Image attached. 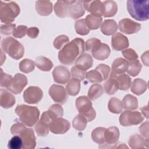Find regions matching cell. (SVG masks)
I'll return each mask as SVG.
<instances>
[{
    "instance_id": "obj_1",
    "label": "cell",
    "mask_w": 149,
    "mask_h": 149,
    "mask_svg": "<svg viewBox=\"0 0 149 149\" xmlns=\"http://www.w3.org/2000/svg\"><path fill=\"white\" fill-rule=\"evenodd\" d=\"M84 41L82 38H76L63 47L58 53L59 62L64 65L72 64L79 55L84 53Z\"/></svg>"
},
{
    "instance_id": "obj_2",
    "label": "cell",
    "mask_w": 149,
    "mask_h": 149,
    "mask_svg": "<svg viewBox=\"0 0 149 149\" xmlns=\"http://www.w3.org/2000/svg\"><path fill=\"white\" fill-rule=\"evenodd\" d=\"M10 132L13 135H19L23 140V149H34L36 146V138L34 131L27 128L21 123H16L10 127Z\"/></svg>"
},
{
    "instance_id": "obj_3",
    "label": "cell",
    "mask_w": 149,
    "mask_h": 149,
    "mask_svg": "<svg viewBox=\"0 0 149 149\" xmlns=\"http://www.w3.org/2000/svg\"><path fill=\"white\" fill-rule=\"evenodd\" d=\"M15 112L21 122L29 127L36 125L40 116V110L37 107L25 104L17 105Z\"/></svg>"
},
{
    "instance_id": "obj_4",
    "label": "cell",
    "mask_w": 149,
    "mask_h": 149,
    "mask_svg": "<svg viewBox=\"0 0 149 149\" xmlns=\"http://www.w3.org/2000/svg\"><path fill=\"white\" fill-rule=\"evenodd\" d=\"M127 9L130 15L139 21L148 19L149 1L148 0H128Z\"/></svg>"
},
{
    "instance_id": "obj_5",
    "label": "cell",
    "mask_w": 149,
    "mask_h": 149,
    "mask_svg": "<svg viewBox=\"0 0 149 149\" xmlns=\"http://www.w3.org/2000/svg\"><path fill=\"white\" fill-rule=\"evenodd\" d=\"M1 49L14 59L22 58L24 54L23 45L12 37L3 38L1 41Z\"/></svg>"
},
{
    "instance_id": "obj_6",
    "label": "cell",
    "mask_w": 149,
    "mask_h": 149,
    "mask_svg": "<svg viewBox=\"0 0 149 149\" xmlns=\"http://www.w3.org/2000/svg\"><path fill=\"white\" fill-rule=\"evenodd\" d=\"M20 12V7L16 2L1 1L0 19L1 22L5 24H10L19 15Z\"/></svg>"
},
{
    "instance_id": "obj_7",
    "label": "cell",
    "mask_w": 149,
    "mask_h": 149,
    "mask_svg": "<svg viewBox=\"0 0 149 149\" xmlns=\"http://www.w3.org/2000/svg\"><path fill=\"white\" fill-rule=\"evenodd\" d=\"M75 104L79 113L83 115L88 122H91L95 118V111L93 107L92 102L87 97H79L76 100Z\"/></svg>"
},
{
    "instance_id": "obj_8",
    "label": "cell",
    "mask_w": 149,
    "mask_h": 149,
    "mask_svg": "<svg viewBox=\"0 0 149 149\" xmlns=\"http://www.w3.org/2000/svg\"><path fill=\"white\" fill-rule=\"evenodd\" d=\"M119 120L122 126H130L140 124L144 120V117L138 111L126 110L120 114Z\"/></svg>"
},
{
    "instance_id": "obj_9",
    "label": "cell",
    "mask_w": 149,
    "mask_h": 149,
    "mask_svg": "<svg viewBox=\"0 0 149 149\" xmlns=\"http://www.w3.org/2000/svg\"><path fill=\"white\" fill-rule=\"evenodd\" d=\"M23 97L27 104H37L42 100L43 92L39 87L30 86L24 91Z\"/></svg>"
},
{
    "instance_id": "obj_10",
    "label": "cell",
    "mask_w": 149,
    "mask_h": 149,
    "mask_svg": "<svg viewBox=\"0 0 149 149\" xmlns=\"http://www.w3.org/2000/svg\"><path fill=\"white\" fill-rule=\"evenodd\" d=\"M27 84L26 76L22 73H16L10 84L6 88L8 90L15 94H20Z\"/></svg>"
},
{
    "instance_id": "obj_11",
    "label": "cell",
    "mask_w": 149,
    "mask_h": 149,
    "mask_svg": "<svg viewBox=\"0 0 149 149\" xmlns=\"http://www.w3.org/2000/svg\"><path fill=\"white\" fill-rule=\"evenodd\" d=\"M49 94L51 98L56 102L63 104L68 99V93L64 87L58 85L53 84L49 89Z\"/></svg>"
},
{
    "instance_id": "obj_12",
    "label": "cell",
    "mask_w": 149,
    "mask_h": 149,
    "mask_svg": "<svg viewBox=\"0 0 149 149\" xmlns=\"http://www.w3.org/2000/svg\"><path fill=\"white\" fill-rule=\"evenodd\" d=\"M119 29L126 34H132L137 33L141 29V24L129 18L120 20L118 24Z\"/></svg>"
},
{
    "instance_id": "obj_13",
    "label": "cell",
    "mask_w": 149,
    "mask_h": 149,
    "mask_svg": "<svg viewBox=\"0 0 149 149\" xmlns=\"http://www.w3.org/2000/svg\"><path fill=\"white\" fill-rule=\"evenodd\" d=\"M70 127L69 122L62 118L52 120L49 125V130L55 134H62L66 133Z\"/></svg>"
},
{
    "instance_id": "obj_14",
    "label": "cell",
    "mask_w": 149,
    "mask_h": 149,
    "mask_svg": "<svg viewBox=\"0 0 149 149\" xmlns=\"http://www.w3.org/2000/svg\"><path fill=\"white\" fill-rule=\"evenodd\" d=\"M54 80L56 83L66 84L70 79V73L69 69L62 65L56 66L52 71Z\"/></svg>"
},
{
    "instance_id": "obj_15",
    "label": "cell",
    "mask_w": 149,
    "mask_h": 149,
    "mask_svg": "<svg viewBox=\"0 0 149 149\" xmlns=\"http://www.w3.org/2000/svg\"><path fill=\"white\" fill-rule=\"evenodd\" d=\"M111 45L114 50L122 51L129 47V42L127 37L120 33H116L111 38Z\"/></svg>"
},
{
    "instance_id": "obj_16",
    "label": "cell",
    "mask_w": 149,
    "mask_h": 149,
    "mask_svg": "<svg viewBox=\"0 0 149 149\" xmlns=\"http://www.w3.org/2000/svg\"><path fill=\"white\" fill-rule=\"evenodd\" d=\"M82 3L84 9L91 14L100 17L103 15V5L101 1L99 0L82 1Z\"/></svg>"
},
{
    "instance_id": "obj_17",
    "label": "cell",
    "mask_w": 149,
    "mask_h": 149,
    "mask_svg": "<svg viewBox=\"0 0 149 149\" xmlns=\"http://www.w3.org/2000/svg\"><path fill=\"white\" fill-rule=\"evenodd\" d=\"M91 52L93 58L100 61H103L109 57L111 49L107 44L101 42Z\"/></svg>"
},
{
    "instance_id": "obj_18",
    "label": "cell",
    "mask_w": 149,
    "mask_h": 149,
    "mask_svg": "<svg viewBox=\"0 0 149 149\" xmlns=\"http://www.w3.org/2000/svg\"><path fill=\"white\" fill-rule=\"evenodd\" d=\"M74 1H58L55 2L54 9L56 15L59 17L64 18L69 16L70 5Z\"/></svg>"
},
{
    "instance_id": "obj_19",
    "label": "cell",
    "mask_w": 149,
    "mask_h": 149,
    "mask_svg": "<svg viewBox=\"0 0 149 149\" xmlns=\"http://www.w3.org/2000/svg\"><path fill=\"white\" fill-rule=\"evenodd\" d=\"M75 66L77 68L86 71L91 68L93 64V60L92 56L87 53H83L81 54L75 60Z\"/></svg>"
},
{
    "instance_id": "obj_20",
    "label": "cell",
    "mask_w": 149,
    "mask_h": 149,
    "mask_svg": "<svg viewBox=\"0 0 149 149\" xmlns=\"http://www.w3.org/2000/svg\"><path fill=\"white\" fill-rule=\"evenodd\" d=\"M128 144L132 149L148 148L149 144L148 139H144L139 134H136L130 136L128 140Z\"/></svg>"
},
{
    "instance_id": "obj_21",
    "label": "cell",
    "mask_w": 149,
    "mask_h": 149,
    "mask_svg": "<svg viewBox=\"0 0 149 149\" xmlns=\"http://www.w3.org/2000/svg\"><path fill=\"white\" fill-rule=\"evenodd\" d=\"M85 13L81 1H74L70 5L69 9V16L73 19H77L83 16Z\"/></svg>"
},
{
    "instance_id": "obj_22",
    "label": "cell",
    "mask_w": 149,
    "mask_h": 149,
    "mask_svg": "<svg viewBox=\"0 0 149 149\" xmlns=\"http://www.w3.org/2000/svg\"><path fill=\"white\" fill-rule=\"evenodd\" d=\"M116 75L111 72L109 79L104 84V90L109 95L114 94L119 90V84L116 80Z\"/></svg>"
},
{
    "instance_id": "obj_23",
    "label": "cell",
    "mask_w": 149,
    "mask_h": 149,
    "mask_svg": "<svg viewBox=\"0 0 149 149\" xmlns=\"http://www.w3.org/2000/svg\"><path fill=\"white\" fill-rule=\"evenodd\" d=\"M0 93V105L5 109L12 107L15 104V97L13 94L8 91L1 89Z\"/></svg>"
},
{
    "instance_id": "obj_24",
    "label": "cell",
    "mask_w": 149,
    "mask_h": 149,
    "mask_svg": "<svg viewBox=\"0 0 149 149\" xmlns=\"http://www.w3.org/2000/svg\"><path fill=\"white\" fill-rule=\"evenodd\" d=\"M129 62L122 58L115 59L112 64V72L115 74H121L126 72L129 68Z\"/></svg>"
},
{
    "instance_id": "obj_25",
    "label": "cell",
    "mask_w": 149,
    "mask_h": 149,
    "mask_svg": "<svg viewBox=\"0 0 149 149\" xmlns=\"http://www.w3.org/2000/svg\"><path fill=\"white\" fill-rule=\"evenodd\" d=\"M35 8L37 13L41 16H48L52 12V3L48 1H36Z\"/></svg>"
},
{
    "instance_id": "obj_26",
    "label": "cell",
    "mask_w": 149,
    "mask_h": 149,
    "mask_svg": "<svg viewBox=\"0 0 149 149\" xmlns=\"http://www.w3.org/2000/svg\"><path fill=\"white\" fill-rule=\"evenodd\" d=\"M119 130L117 127L112 126L106 129L104 133L105 142L108 144L116 143L119 140Z\"/></svg>"
},
{
    "instance_id": "obj_27",
    "label": "cell",
    "mask_w": 149,
    "mask_h": 149,
    "mask_svg": "<svg viewBox=\"0 0 149 149\" xmlns=\"http://www.w3.org/2000/svg\"><path fill=\"white\" fill-rule=\"evenodd\" d=\"M100 29L101 32L104 35L111 36L116 33L118 26L114 20L107 19L101 24Z\"/></svg>"
},
{
    "instance_id": "obj_28",
    "label": "cell",
    "mask_w": 149,
    "mask_h": 149,
    "mask_svg": "<svg viewBox=\"0 0 149 149\" xmlns=\"http://www.w3.org/2000/svg\"><path fill=\"white\" fill-rule=\"evenodd\" d=\"M147 89V82L139 78L135 79L131 84V91L137 95H140L143 94Z\"/></svg>"
},
{
    "instance_id": "obj_29",
    "label": "cell",
    "mask_w": 149,
    "mask_h": 149,
    "mask_svg": "<svg viewBox=\"0 0 149 149\" xmlns=\"http://www.w3.org/2000/svg\"><path fill=\"white\" fill-rule=\"evenodd\" d=\"M103 16L105 17L114 16L118 11V5L114 1H105L102 2Z\"/></svg>"
},
{
    "instance_id": "obj_30",
    "label": "cell",
    "mask_w": 149,
    "mask_h": 149,
    "mask_svg": "<svg viewBox=\"0 0 149 149\" xmlns=\"http://www.w3.org/2000/svg\"><path fill=\"white\" fill-rule=\"evenodd\" d=\"M80 90V80L77 78L73 77L68 82L66 86L67 93L71 96H76Z\"/></svg>"
},
{
    "instance_id": "obj_31",
    "label": "cell",
    "mask_w": 149,
    "mask_h": 149,
    "mask_svg": "<svg viewBox=\"0 0 149 149\" xmlns=\"http://www.w3.org/2000/svg\"><path fill=\"white\" fill-rule=\"evenodd\" d=\"M36 66L41 70L44 72H48L53 68V63L47 57L44 56H40L35 60Z\"/></svg>"
},
{
    "instance_id": "obj_32",
    "label": "cell",
    "mask_w": 149,
    "mask_h": 149,
    "mask_svg": "<svg viewBox=\"0 0 149 149\" xmlns=\"http://www.w3.org/2000/svg\"><path fill=\"white\" fill-rule=\"evenodd\" d=\"M85 21L90 30H96L101 27L102 23V17L90 14L86 16Z\"/></svg>"
},
{
    "instance_id": "obj_33",
    "label": "cell",
    "mask_w": 149,
    "mask_h": 149,
    "mask_svg": "<svg viewBox=\"0 0 149 149\" xmlns=\"http://www.w3.org/2000/svg\"><path fill=\"white\" fill-rule=\"evenodd\" d=\"M47 112V113L51 122L56 119L61 118L63 115V109L59 104L52 105Z\"/></svg>"
},
{
    "instance_id": "obj_34",
    "label": "cell",
    "mask_w": 149,
    "mask_h": 149,
    "mask_svg": "<svg viewBox=\"0 0 149 149\" xmlns=\"http://www.w3.org/2000/svg\"><path fill=\"white\" fill-rule=\"evenodd\" d=\"M108 108L111 113L116 114L120 113L123 108L122 102L116 97H112L108 101Z\"/></svg>"
},
{
    "instance_id": "obj_35",
    "label": "cell",
    "mask_w": 149,
    "mask_h": 149,
    "mask_svg": "<svg viewBox=\"0 0 149 149\" xmlns=\"http://www.w3.org/2000/svg\"><path fill=\"white\" fill-rule=\"evenodd\" d=\"M123 107L125 109L134 110L138 107L137 98L131 94L126 95L122 100Z\"/></svg>"
},
{
    "instance_id": "obj_36",
    "label": "cell",
    "mask_w": 149,
    "mask_h": 149,
    "mask_svg": "<svg viewBox=\"0 0 149 149\" xmlns=\"http://www.w3.org/2000/svg\"><path fill=\"white\" fill-rule=\"evenodd\" d=\"M86 118L82 114L79 113L73 119L72 126L74 129L79 131H82L85 129L87 124Z\"/></svg>"
},
{
    "instance_id": "obj_37",
    "label": "cell",
    "mask_w": 149,
    "mask_h": 149,
    "mask_svg": "<svg viewBox=\"0 0 149 149\" xmlns=\"http://www.w3.org/2000/svg\"><path fill=\"white\" fill-rule=\"evenodd\" d=\"M103 88L99 84H94L91 86L88 91V98L90 100H95L103 94Z\"/></svg>"
},
{
    "instance_id": "obj_38",
    "label": "cell",
    "mask_w": 149,
    "mask_h": 149,
    "mask_svg": "<svg viewBox=\"0 0 149 149\" xmlns=\"http://www.w3.org/2000/svg\"><path fill=\"white\" fill-rule=\"evenodd\" d=\"M105 128L102 127H98L94 129L91 132L92 140L96 143L102 144L105 142L104 133Z\"/></svg>"
},
{
    "instance_id": "obj_39",
    "label": "cell",
    "mask_w": 149,
    "mask_h": 149,
    "mask_svg": "<svg viewBox=\"0 0 149 149\" xmlns=\"http://www.w3.org/2000/svg\"><path fill=\"white\" fill-rule=\"evenodd\" d=\"M116 80L119 84V89L120 90H128L132 84V79L126 74L116 75Z\"/></svg>"
},
{
    "instance_id": "obj_40",
    "label": "cell",
    "mask_w": 149,
    "mask_h": 149,
    "mask_svg": "<svg viewBox=\"0 0 149 149\" xmlns=\"http://www.w3.org/2000/svg\"><path fill=\"white\" fill-rule=\"evenodd\" d=\"M36 133L38 136H46L48 134L49 128V124L43 120H40L36 123L34 126Z\"/></svg>"
},
{
    "instance_id": "obj_41",
    "label": "cell",
    "mask_w": 149,
    "mask_h": 149,
    "mask_svg": "<svg viewBox=\"0 0 149 149\" xmlns=\"http://www.w3.org/2000/svg\"><path fill=\"white\" fill-rule=\"evenodd\" d=\"M129 63V68L126 71L127 74L132 77H135L137 76L141 72L142 68V65L140 63V61L137 59Z\"/></svg>"
},
{
    "instance_id": "obj_42",
    "label": "cell",
    "mask_w": 149,
    "mask_h": 149,
    "mask_svg": "<svg viewBox=\"0 0 149 149\" xmlns=\"http://www.w3.org/2000/svg\"><path fill=\"white\" fill-rule=\"evenodd\" d=\"M74 29L76 33L81 36H86L88 34L90 30L86 23L85 19L76 20L74 24Z\"/></svg>"
},
{
    "instance_id": "obj_43",
    "label": "cell",
    "mask_w": 149,
    "mask_h": 149,
    "mask_svg": "<svg viewBox=\"0 0 149 149\" xmlns=\"http://www.w3.org/2000/svg\"><path fill=\"white\" fill-rule=\"evenodd\" d=\"M35 62L29 59H24L19 63V69L21 72L29 73L34 70Z\"/></svg>"
},
{
    "instance_id": "obj_44",
    "label": "cell",
    "mask_w": 149,
    "mask_h": 149,
    "mask_svg": "<svg viewBox=\"0 0 149 149\" xmlns=\"http://www.w3.org/2000/svg\"><path fill=\"white\" fill-rule=\"evenodd\" d=\"M86 78L90 82L93 83H101L102 81H104L101 74L95 69L94 70H90L88 72H86Z\"/></svg>"
},
{
    "instance_id": "obj_45",
    "label": "cell",
    "mask_w": 149,
    "mask_h": 149,
    "mask_svg": "<svg viewBox=\"0 0 149 149\" xmlns=\"http://www.w3.org/2000/svg\"><path fill=\"white\" fill-rule=\"evenodd\" d=\"M69 42V37L65 34H61L55 38L53 42V45L56 49L61 50L63 48L64 46H65Z\"/></svg>"
},
{
    "instance_id": "obj_46",
    "label": "cell",
    "mask_w": 149,
    "mask_h": 149,
    "mask_svg": "<svg viewBox=\"0 0 149 149\" xmlns=\"http://www.w3.org/2000/svg\"><path fill=\"white\" fill-rule=\"evenodd\" d=\"M23 140L19 135H15L8 142V147L10 149H20L23 148Z\"/></svg>"
},
{
    "instance_id": "obj_47",
    "label": "cell",
    "mask_w": 149,
    "mask_h": 149,
    "mask_svg": "<svg viewBox=\"0 0 149 149\" xmlns=\"http://www.w3.org/2000/svg\"><path fill=\"white\" fill-rule=\"evenodd\" d=\"M96 70H97L100 74H101L103 80H105L106 79H107L108 78V77L109 76L110 74V72H111V68L110 67L105 64L104 63H101L98 65L96 68Z\"/></svg>"
},
{
    "instance_id": "obj_48",
    "label": "cell",
    "mask_w": 149,
    "mask_h": 149,
    "mask_svg": "<svg viewBox=\"0 0 149 149\" xmlns=\"http://www.w3.org/2000/svg\"><path fill=\"white\" fill-rule=\"evenodd\" d=\"M122 55L129 62L137 60L139 57L136 51L132 48H128L123 50L122 51Z\"/></svg>"
},
{
    "instance_id": "obj_49",
    "label": "cell",
    "mask_w": 149,
    "mask_h": 149,
    "mask_svg": "<svg viewBox=\"0 0 149 149\" xmlns=\"http://www.w3.org/2000/svg\"><path fill=\"white\" fill-rule=\"evenodd\" d=\"M13 77L11 75L3 73L2 69H1V78H0V86L1 87L7 88L10 84Z\"/></svg>"
},
{
    "instance_id": "obj_50",
    "label": "cell",
    "mask_w": 149,
    "mask_h": 149,
    "mask_svg": "<svg viewBox=\"0 0 149 149\" xmlns=\"http://www.w3.org/2000/svg\"><path fill=\"white\" fill-rule=\"evenodd\" d=\"M16 29L15 24H1L0 28L1 34L2 35L8 36L13 34L14 30Z\"/></svg>"
},
{
    "instance_id": "obj_51",
    "label": "cell",
    "mask_w": 149,
    "mask_h": 149,
    "mask_svg": "<svg viewBox=\"0 0 149 149\" xmlns=\"http://www.w3.org/2000/svg\"><path fill=\"white\" fill-rule=\"evenodd\" d=\"M101 42V41L98 38H90L87 40L85 42V45H84L85 50L86 51L91 52L93 50V49Z\"/></svg>"
},
{
    "instance_id": "obj_52",
    "label": "cell",
    "mask_w": 149,
    "mask_h": 149,
    "mask_svg": "<svg viewBox=\"0 0 149 149\" xmlns=\"http://www.w3.org/2000/svg\"><path fill=\"white\" fill-rule=\"evenodd\" d=\"M70 72H71L72 76L73 77L77 78V79H79L80 81L83 80L84 79V78L86 77V71L82 70L77 68L75 66L72 67Z\"/></svg>"
},
{
    "instance_id": "obj_53",
    "label": "cell",
    "mask_w": 149,
    "mask_h": 149,
    "mask_svg": "<svg viewBox=\"0 0 149 149\" xmlns=\"http://www.w3.org/2000/svg\"><path fill=\"white\" fill-rule=\"evenodd\" d=\"M27 27L24 25H19L16 27L12 35L15 38H20L25 36L27 34Z\"/></svg>"
},
{
    "instance_id": "obj_54",
    "label": "cell",
    "mask_w": 149,
    "mask_h": 149,
    "mask_svg": "<svg viewBox=\"0 0 149 149\" xmlns=\"http://www.w3.org/2000/svg\"><path fill=\"white\" fill-rule=\"evenodd\" d=\"M139 132L141 136L146 138L148 139V121L147 120L144 123H143L139 127Z\"/></svg>"
},
{
    "instance_id": "obj_55",
    "label": "cell",
    "mask_w": 149,
    "mask_h": 149,
    "mask_svg": "<svg viewBox=\"0 0 149 149\" xmlns=\"http://www.w3.org/2000/svg\"><path fill=\"white\" fill-rule=\"evenodd\" d=\"M39 34V29L36 27H31L27 29V35L31 38H36Z\"/></svg>"
},
{
    "instance_id": "obj_56",
    "label": "cell",
    "mask_w": 149,
    "mask_h": 149,
    "mask_svg": "<svg viewBox=\"0 0 149 149\" xmlns=\"http://www.w3.org/2000/svg\"><path fill=\"white\" fill-rule=\"evenodd\" d=\"M143 63L147 66H148V51L143 53L141 56Z\"/></svg>"
},
{
    "instance_id": "obj_57",
    "label": "cell",
    "mask_w": 149,
    "mask_h": 149,
    "mask_svg": "<svg viewBox=\"0 0 149 149\" xmlns=\"http://www.w3.org/2000/svg\"><path fill=\"white\" fill-rule=\"evenodd\" d=\"M140 110L141 111L143 114L144 115V116L148 119V105H146L144 107H143L140 108Z\"/></svg>"
}]
</instances>
